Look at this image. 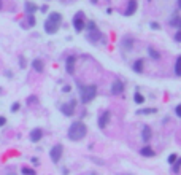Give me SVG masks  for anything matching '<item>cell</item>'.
<instances>
[{"label":"cell","mask_w":181,"mask_h":175,"mask_svg":"<svg viewBox=\"0 0 181 175\" xmlns=\"http://www.w3.org/2000/svg\"><path fill=\"white\" fill-rule=\"evenodd\" d=\"M86 134H88V127L84 126L83 121H75V123L70 126V129H69V137H70V140H75V142L81 140Z\"/></svg>","instance_id":"cell-1"},{"label":"cell","mask_w":181,"mask_h":175,"mask_svg":"<svg viewBox=\"0 0 181 175\" xmlns=\"http://www.w3.org/2000/svg\"><path fill=\"white\" fill-rule=\"evenodd\" d=\"M97 94V86L95 85H89V86H81L80 88V96H81V100L84 104L91 102V100L95 97Z\"/></svg>","instance_id":"cell-2"},{"label":"cell","mask_w":181,"mask_h":175,"mask_svg":"<svg viewBox=\"0 0 181 175\" xmlns=\"http://www.w3.org/2000/svg\"><path fill=\"white\" fill-rule=\"evenodd\" d=\"M73 27L76 32H81L84 27H86V22H84V13L83 11H78L73 18Z\"/></svg>","instance_id":"cell-3"},{"label":"cell","mask_w":181,"mask_h":175,"mask_svg":"<svg viewBox=\"0 0 181 175\" xmlns=\"http://www.w3.org/2000/svg\"><path fill=\"white\" fill-rule=\"evenodd\" d=\"M62 145H54L53 148H51V151H49V156H51V161L53 162H59L61 161V158H62Z\"/></svg>","instance_id":"cell-4"},{"label":"cell","mask_w":181,"mask_h":175,"mask_svg":"<svg viewBox=\"0 0 181 175\" xmlns=\"http://www.w3.org/2000/svg\"><path fill=\"white\" fill-rule=\"evenodd\" d=\"M57 29H59V24H56V22H53L49 19L45 21V32L46 34H56Z\"/></svg>","instance_id":"cell-5"},{"label":"cell","mask_w":181,"mask_h":175,"mask_svg":"<svg viewBox=\"0 0 181 175\" xmlns=\"http://www.w3.org/2000/svg\"><path fill=\"white\" fill-rule=\"evenodd\" d=\"M75 105H76L75 100H73V102H70V104H65V105H62V107H61L62 113H64L65 116H72V115H73V112H75Z\"/></svg>","instance_id":"cell-6"},{"label":"cell","mask_w":181,"mask_h":175,"mask_svg":"<svg viewBox=\"0 0 181 175\" xmlns=\"http://www.w3.org/2000/svg\"><path fill=\"white\" fill-rule=\"evenodd\" d=\"M122 91H124L122 81H121V80H114L113 85H111V93H113V94H121Z\"/></svg>","instance_id":"cell-7"},{"label":"cell","mask_w":181,"mask_h":175,"mask_svg":"<svg viewBox=\"0 0 181 175\" xmlns=\"http://www.w3.org/2000/svg\"><path fill=\"white\" fill-rule=\"evenodd\" d=\"M137 6H138V2L137 0H129V5H127V10H126V16H132L133 13L137 11Z\"/></svg>","instance_id":"cell-8"},{"label":"cell","mask_w":181,"mask_h":175,"mask_svg":"<svg viewBox=\"0 0 181 175\" xmlns=\"http://www.w3.org/2000/svg\"><path fill=\"white\" fill-rule=\"evenodd\" d=\"M110 112H103L102 115H100V118H99V126L103 129V127H107V124H108V121H110Z\"/></svg>","instance_id":"cell-9"},{"label":"cell","mask_w":181,"mask_h":175,"mask_svg":"<svg viewBox=\"0 0 181 175\" xmlns=\"http://www.w3.org/2000/svg\"><path fill=\"white\" fill-rule=\"evenodd\" d=\"M41 137H43V131H41V129H38V127L33 129V131L30 132V140L32 142H38Z\"/></svg>","instance_id":"cell-10"},{"label":"cell","mask_w":181,"mask_h":175,"mask_svg":"<svg viewBox=\"0 0 181 175\" xmlns=\"http://www.w3.org/2000/svg\"><path fill=\"white\" fill-rule=\"evenodd\" d=\"M75 56H70V58H67V64H65V69H67V72L69 73H73V70H75Z\"/></svg>","instance_id":"cell-11"},{"label":"cell","mask_w":181,"mask_h":175,"mask_svg":"<svg viewBox=\"0 0 181 175\" xmlns=\"http://www.w3.org/2000/svg\"><path fill=\"white\" fill-rule=\"evenodd\" d=\"M24 8H26V13H27V14H33V13L38 10V6H37L33 2H26Z\"/></svg>","instance_id":"cell-12"},{"label":"cell","mask_w":181,"mask_h":175,"mask_svg":"<svg viewBox=\"0 0 181 175\" xmlns=\"http://www.w3.org/2000/svg\"><path fill=\"white\" fill-rule=\"evenodd\" d=\"M151 127L149 126H145L143 127V131H141V139L145 140V142H148V140H151Z\"/></svg>","instance_id":"cell-13"},{"label":"cell","mask_w":181,"mask_h":175,"mask_svg":"<svg viewBox=\"0 0 181 175\" xmlns=\"http://www.w3.org/2000/svg\"><path fill=\"white\" fill-rule=\"evenodd\" d=\"M48 19L53 21V22H56V24H59V22L62 21V14H61V13H51Z\"/></svg>","instance_id":"cell-14"},{"label":"cell","mask_w":181,"mask_h":175,"mask_svg":"<svg viewBox=\"0 0 181 175\" xmlns=\"http://www.w3.org/2000/svg\"><path fill=\"white\" fill-rule=\"evenodd\" d=\"M32 67L37 70V72H43V62L40 61V59H35V61H32Z\"/></svg>","instance_id":"cell-15"},{"label":"cell","mask_w":181,"mask_h":175,"mask_svg":"<svg viewBox=\"0 0 181 175\" xmlns=\"http://www.w3.org/2000/svg\"><path fill=\"white\" fill-rule=\"evenodd\" d=\"M141 156H148V158H151V156H154L156 153H154V150L152 148H149V146H145V148H141Z\"/></svg>","instance_id":"cell-16"},{"label":"cell","mask_w":181,"mask_h":175,"mask_svg":"<svg viewBox=\"0 0 181 175\" xmlns=\"http://www.w3.org/2000/svg\"><path fill=\"white\" fill-rule=\"evenodd\" d=\"M170 26H173V27H179L181 29V18H178L176 14L170 19Z\"/></svg>","instance_id":"cell-17"},{"label":"cell","mask_w":181,"mask_h":175,"mask_svg":"<svg viewBox=\"0 0 181 175\" xmlns=\"http://www.w3.org/2000/svg\"><path fill=\"white\" fill-rule=\"evenodd\" d=\"M148 53H149V56L154 59V61H159V59H160V54H159L154 48H148Z\"/></svg>","instance_id":"cell-18"},{"label":"cell","mask_w":181,"mask_h":175,"mask_svg":"<svg viewBox=\"0 0 181 175\" xmlns=\"http://www.w3.org/2000/svg\"><path fill=\"white\" fill-rule=\"evenodd\" d=\"M133 70L138 72V73H141V72H143V61H141V59H140V61H137V62H133Z\"/></svg>","instance_id":"cell-19"},{"label":"cell","mask_w":181,"mask_h":175,"mask_svg":"<svg viewBox=\"0 0 181 175\" xmlns=\"http://www.w3.org/2000/svg\"><path fill=\"white\" fill-rule=\"evenodd\" d=\"M175 73H176V77H181V56L176 59V64H175Z\"/></svg>","instance_id":"cell-20"},{"label":"cell","mask_w":181,"mask_h":175,"mask_svg":"<svg viewBox=\"0 0 181 175\" xmlns=\"http://www.w3.org/2000/svg\"><path fill=\"white\" fill-rule=\"evenodd\" d=\"M133 100H135L137 104H143V102H145V97H143L140 93H135V96H133Z\"/></svg>","instance_id":"cell-21"},{"label":"cell","mask_w":181,"mask_h":175,"mask_svg":"<svg viewBox=\"0 0 181 175\" xmlns=\"http://www.w3.org/2000/svg\"><path fill=\"white\" fill-rule=\"evenodd\" d=\"M137 113L140 115H148V113H156V108H145V110H138Z\"/></svg>","instance_id":"cell-22"},{"label":"cell","mask_w":181,"mask_h":175,"mask_svg":"<svg viewBox=\"0 0 181 175\" xmlns=\"http://www.w3.org/2000/svg\"><path fill=\"white\" fill-rule=\"evenodd\" d=\"M22 175H35V170L30 169V167H22Z\"/></svg>","instance_id":"cell-23"},{"label":"cell","mask_w":181,"mask_h":175,"mask_svg":"<svg viewBox=\"0 0 181 175\" xmlns=\"http://www.w3.org/2000/svg\"><path fill=\"white\" fill-rule=\"evenodd\" d=\"M27 26H29V27H33V26H35V18H33V14H29V18H27Z\"/></svg>","instance_id":"cell-24"},{"label":"cell","mask_w":181,"mask_h":175,"mask_svg":"<svg viewBox=\"0 0 181 175\" xmlns=\"http://www.w3.org/2000/svg\"><path fill=\"white\" fill-rule=\"evenodd\" d=\"M176 159H178V158H176V154H170V156H168V162H170V164H175Z\"/></svg>","instance_id":"cell-25"},{"label":"cell","mask_w":181,"mask_h":175,"mask_svg":"<svg viewBox=\"0 0 181 175\" xmlns=\"http://www.w3.org/2000/svg\"><path fill=\"white\" fill-rule=\"evenodd\" d=\"M179 165H181V159H176V161H175V167H173V170H175V172H178V170H179Z\"/></svg>","instance_id":"cell-26"},{"label":"cell","mask_w":181,"mask_h":175,"mask_svg":"<svg viewBox=\"0 0 181 175\" xmlns=\"http://www.w3.org/2000/svg\"><path fill=\"white\" fill-rule=\"evenodd\" d=\"M19 107H21V105H19L18 102H14V104L11 105V112H18V110H19Z\"/></svg>","instance_id":"cell-27"},{"label":"cell","mask_w":181,"mask_h":175,"mask_svg":"<svg viewBox=\"0 0 181 175\" xmlns=\"http://www.w3.org/2000/svg\"><path fill=\"white\" fill-rule=\"evenodd\" d=\"M175 40H176L178 43H181V30H178V32L175 34Z\"/></svg>","instance_id":"cell-28"},{"label":"cell","mask_w":181,"mask_h":175,"mask_svg":"<svg viewBox=\"0 0 181 175\" xmlns=\"http://www.w3.org/2000/svg\"><path fill=\"white\" fill-rule=\"evenodd\" d=\"M151 29H152V30H157V29H160V26H159L157 22H151Z\"/></svg>","instance_id":"cell-29"},{"label":"cell","mask_w":181,"mask_h":175,"mask_svg":"<svg viewBox=\"0 0 181 175\" xmlns=\"http://www.w3.org/2000/svg\"><path fill=\"white\" fill-rule=\"evenodd\" d=\"M27 102H29V104H35V102H37V97H35V96H30V97L27 99Z\"/></svg>","instance_id":"cell-30"},{"label":"cell","mask_w":181,"mask_h":175,"mask_svg":"<svg viewBox=\"0 0 181 175\" xmlns=\"http://www.w3.org/2000/svg\"><path fill=\"white\" fill-rule=\"evenodd\" d=\"M5 124H6V118L5 116H0V127L5 126Z\"/></svg>","instance_id":"cell-31"},{"label":"cell","mask_w":181,"mask_h":175,"mask_svg":"<svg viewBox=\"0 0 181 175\" xmlns=\"http://www.w3.org/2000/svg\"><path fill=\"white\" fill-rule=\"evenodd\" d=\"M175 112H176V115L181 118V105H178V107H176V110H175Z\"/></svg>","instance_id":"cell-32"},{"label":"cell","mask_w":181,"mask_h":175,"mask_svg":"<svg viewBox=\"0 0 181 175\" xmlns=\"http://www.w3.org/2000/svg\"><path fill=\"white\" fill-rule=\"evenodd\" d=\"M41 11H43V13H45V11H48V6H46V5H43V6H41Z\"/></svg>","instance_id":"cell-33"},{"label":"cell","mask_w":181,"mask_h":175,"mask_svg":"<svg viewBox=\"0 0 181 175\" xmlns=\"http://www.w3.org/2000/svg\"><path fill=\"white\" fill-rule=\"evenodd\" d=\"M178 8H179V10H181V0H178Z\"/></svg>","instance_id":"cell-34"},{"label":"cell","mask_w":181,"mask_h":175,"mask_svg":"<svg viewBox=\"0 0 181 175\" xmlns=\"http://www.w3.org/2000/svg\"><path fill=\"white\" fill-rule=\"evenodd\" d=\"M99 2V0H91V3H97Z\"/></svg>","instance_id":"cell-35"},{"label":"cell","mask_w":181,"mask_h":175,"mask_svg":"<svg viewBox=\"0 0 181 175\" xmlns=\"http://www.w3.org/2000/svg\"><path fill=\"white\" fill-rule=\"evenodd\" d=\"M0 10H2V0H0Z\"/></svg>","instance_id":"cell-36"},{"label":"cell","mask_w":181,"mask_h":175,"mask_svg":"<svg viewBox=\"0 0 181 175\" xmlns=\"http://www.w3.org/2000/svg\"><path fill=\"white\" fill-rule=\"evenodd\" d=\"M8 175H14V173H8Z\"/></svg>","instance_id":"cell-37"}]
</instances>
